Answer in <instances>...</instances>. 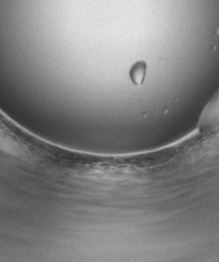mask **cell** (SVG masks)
Returning <instances> with one entry per match:
<instances>
[{
	"mask_svg": "<svg viewBox=\"0 0 219 262\" xmlns=\"http://www.w3.org/2000/svg\"><path fill=\"white\" fill-rule=\"evenodd\" d=\"M130 75H131L132 81L135 84H137V85L142 84L144 81L145 75H146V64L143 61H139V62L135 63L133 66V68L131 69Z\"/></svg>",
	"mask_w": 219,
	"mask_h": 262,
	"instance_id": "6da1fadb",
	"label": "cell"
}]
</instances>
